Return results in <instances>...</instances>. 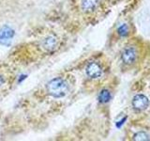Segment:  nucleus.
Returning <instances> with one entry per match:
<instances>
[{"mask_svg": "<svg viewBox=\"0 0 150 141\" xmlns=\"http://www.w3.org/2000/svg\"><path fill=\"white\" fill-rule=\"evenodd\" d=\"M47 91L54 98H63L69 91V85L65 79L55 77L47 84Z\"/></svg>", "mask_w": 150, "mask_h": 141, "instance_id": "nucleus-1", "label": "nucleus"}, {"mask_svg": "<svg viewBox=\"0 0 150 141\" xmlns=\"http://www.w3.org/2000/svg\"><path fill=\"white\" fill-rule=\"evenodd\" d=\"M137 50H136L133 46H129L126 47V48L122 51L121 53V59L125 64H133L136 59H137Z\"/></svg>", "mask_w": 150, "mask_h": 141, "instance_id": "nucleus-2", "label": "nucleus"}, {"mask_svg": "<svg viewBox=\"0 0 150 141\" xmlns=\"http://www.w3.org/2000/svg\"><path fill=\"white\" fill-rule=\"evenodd\" d=\"M131 105H132V107L135 110L144 111L148 107L149 100L146 96L144 95V94H137V95H135L133 97Z\"/></svg>", "mask_w": 150, "mask_h": 141, "instance_id": "nucleus-3", "label": "nucleus"}, {"mask_svg": "<svg viewBox=\"0 0 150 141\" xmlns=\"http://www.w3.org/2000/svg\"><path fill=\"white\" fill-rule=\"evenodd\" d=\"M86 73L89 78L98 79L102 75L103 70H102L101 66L98 62H96V61H92V62H90L86 66Z\"/></svg>", "mask_w": 150, "mask_h": 141, "instance_id": "nucleus-4", "label": "nucleus"}, {"mask_svg": "<svg viewBox=\"0 0 150 141\" xmlns=\"http://www.w3.org/2000/svg\"><path fill=\"white\" fill-rule=\"evenodd\" d=\"M14 37V30L8 26H3L0 29V43L4 45L9 44L12 38Z\"/></svg>", "mask_w": 150, "mask_h": 141, "instance_id": "nucleus-5", "label": "nucleus"}, {"mask_svg": "<svg viewBox=\"0 0 150 141\" xmlns=\"http://www.w3.org/2000/svg\"><path fill=\"white\" fill-rule=\"evenodd\" d=\"M42 46H43L44 50L52 52L55 50L58 46V39L57 37L54 35H50L46 38V39L42 42Z\"/></svg>", "mask_w": 150, "mask_h": 141, "instance_id": "nucleus-6", "label": "nucleus"}, {"mask_svg": "<svg viewBox=\"0 0 150 141\" xmlns=\"http://www.w3.org/2000/svg\"><path fill=\"white\" fill-rule=\"evenodd\" d=\"M100 0H82V9L86 12H92L98 8Z\"/></svg>", "mask_w": 150, "mask_h": 141, "instance_id": "nucleus-7", "label": "nucleus"}, {"mask_svg": "<svg viewBox=\"0 0 150 141\" xmlns=\"http://www.w3.org/2000/svg\"><path fill=\"white\" fill-rule=\"evenodd\" d=\"M111 98H112V94L108 89H103L98 94V101L101 103H106L108 102H110Z\"/></svg>", "mask_w": 150, "mask_h": 141, "instance_id": "nucleus-8", "label": "nucleus"}, {"mask_svg": "<svg viewBox=\"0 0 150 141\" xmlns=\"http://www.w3.org/2000/svg\"><path fill=\"white\" fill-rule=\"evenodd\" d=\"M133 140L149 141L150 140V135L147 134L146 132H144V131H140V132H137V133L133 135Z\"/></svg>", "mask_w": 150, "mask_h": 141, "instance_id": "nucleus-9", "label": "nucleus"}, {"mask_svg": "<svg viewBox=\"0 0 150 141\" xmlns=\"http://www.w3.org/2000/svg\"><path fill=\"white\" fill-rule=\"evenodd\" d=\"M117 33L120 37H126L129 34V26L127 24H123L121 25L118 28H117Z\"/></svg>", "mask_w": 150, "mask_h": 141, "instance_id": "nucleus-10", "label": "nucleus"}, {"mask_svg": "<svg viewBox=\"0 0 150 141\" xmlns=\"http://www.w3.org/2000/svg\"><path fill=\"white\" fill-rule=\"evenodd\" d=\"M3 84H4V79H3V77L1 76V75H0V87H1Z\"/></svg>", "mask_w": 150, "mask_h": 141, "instance_id": "nucleus-11", "label": "nucleus"}]
</instances>
